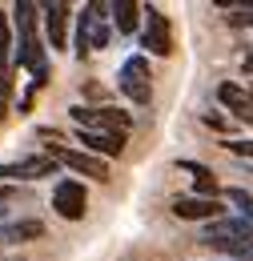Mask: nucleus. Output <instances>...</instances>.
Returning <instances> with one entry per match:
<instances>
[{"label":"nucleus","instance_id":"nucleus-15","mask_svg":"<svg viewBox=\"0 0 253 261\" xmlns=\"http://www.w3.org/2000/svg\"><path fill=\"white\" fill-rule=\"evenodd\" d=\"M8 48H12V24H8V12L0 8V57H8Z\"/></svg>","mask_w":253,"mask_h":261},{"label":"nucleus","instance_id":"nucleus-8","mask_svg":"<svg viewBox=\"0 0 253 261\" xmlns=\"http://www.w3.org/2000/svg\"><path fill=\"white\" fill-rule=\"evenodd\" d=\"M221 209H225V205L209 201V197H197V193H185V197L173 201V213H177L181 221H217Z\"/></svg>","mask_w":253,"mask_h":261},{"label":"nucleus","instance_id":"nucleus-11","mask_svg":"<svg viewBox=\"0 0 253 261\" xmlns=\"http://www.w3.org/2000/svg\"><path fill=\"white\" fill-rule=\"evenodd\" d=\"M44 12V29H48V44H53V53H61L64 48V36H68V16H72V8L57 0V4H44L40 8Z\"/></svg>","mask_w":253,"mask_h":261},{"label":"nucleus","instance_id":"nucleus-4","mask_svg":"<svg viewBox=\"0 0 253 261\" xmlns=\"http://www.w3.org/2000/svg\"><path fill=\"white\" fill-rule=\"evenodd\" d=\"M117 85L133 105H149L153 100V85H149V61L145 57H129L121 72H117Z\"/></svg>","mask_w":253,"mask_h":261},{"label":"nucleus","instance_id":"nucleus-14","mask_svg":"<svg viewBox=\"0 0 253 261\" xmlns=\"http://www.w3.org/2000/svg\"><path fill=\"white\" fill-rule=\"evenodd\" d=\"M85 53H89V8L81 12V29H77V57L85 61Z\"/></svg>","mask_w":253,"mask_h":261},{"label":"nucleus","instance_id":"nucleus-10","mask_svg":"<svg viewBox=\"0 0 253 261\" xmlns=\"http://www.w3.org/2000/svg\"><path fill=\"white\" fill-rule=\"evenodd\" d=\"M217 100H221V105L233 113V117H237V121H249V125H253V93H245L241 85L221 81V85H217Z\"/></svg>","mask_w":253,"mask_h":261},{"label":"nucleus","instance_id":"nucleus-18","mask_svg":"<svg viewBox=\"0 0 253 261\" xmlns=\"http://www.w3.org/2000/svg\"><path fill=\"white\" fill-rule=\"evenodd\" d=\"M245 68H249V72H253V57H249V61H245Z\"/></svg>","mask_w":253,"mask_h":261},{"label":"nucleus","instance_id":"nucleus-9","mask_svg":"<svg viewBox=\"0 0 253 261\" xmlns=\"http://www.w3.org/2000/svg\"><path fill=\"white\" fill-rule=\"evenodd\" d=\"M77 141L85 145V153H100V157H121L125 153V133H93V129H77Z\"/></svg>","mask_w":253,"mask_h":261},{"label":"nucleus","instance_id":"nucleus-16","mask_svg":"<svg viewBox=\"0 0 253 261\" xmlns=\"http://www.w3.org/2000/svg\"><path fill=\"white\" fill-rule=\"evenodd\" d=\"M225 149H229V153H237V157H249V161H253V141H225Z\"/></svg>","mask_w":253,"mask_h":261},{"label":"nucleus","instance_id":"nucleus-6","mask_svg":"<svg viewBox=\"0 0 253 261\" xmlns=\"http://www.w3.org/2000/svg\"><path fill=\"white\" fill-rule=\"evenodd\" d=\"M53 209L61 213L64 221H81L85 209H89V193H85V185L72 181V177L57 181V189H53Z\"/></svg>","mask_w":253,"mask_h":261},{"label":"nucleus","instance_id":"nucleus-17","mask_svg":"<svg viewBox=\"0 0 253 261\" xmlns=\"http://www.w3.org/2000/svg\"><path fill=\"white\" fill-rule=\"evenodd\" d=\"M229 20H233V24H253V8H249V12H233Z\"/></svg>","mask_w":253,"mask_h":261},{"label":"nucleus","instance_id":"nucleus-3","mask_svg":"<svg viewBox=\"0 0 253 261\" xmlns=\"http://www.w3.org/2000/svg\"><path fill=\"white\" fill-rule=\"evenodd\" d=\"M68 117H72L77 129H93V133H129L133 129V117H129L125 109H109V105H96V109L72 105Z\"/></svg>","mask_w":253,"mask_h":261},{"label":"nucleus","instance_id":"nucleus-7","mask_svg":"<svg viewBox=\"0 0 253 261\" xmlns=\"http://www.w3.org/2000/svg\"><path fill=\"white\" fill-rule=\"evenodd\" d=\"M48 173H57L53 157H24V161H4L0 165V181H40Z\"/></svg>","mask_w":253,"mask_h":261},{"label":"nucleus","instance_id":"nucleus-12","mask_svg":"<svg viewBox=\"0 0 253 261\" xmlns=\"http://www.w3.org/2000/svg\"><path fill=\"white\" fill-rule=\"evenodd\" d=\"M181 169H185V173H193V189H197V197H209V201H217V177H213L205 165L181 161Z\"/></svg>","mask_w":253,"mask_h":261},{"label":"nucleus","instance_id":"nucleus-1","mask_svg":"<svg viewBox=\"0 0 253 261\" xmlns=\"http://www.w3.org/2000/svg\"><path fill=\"white\" fill-rule=\"evenodd\" d=\"M16 33H20V48H16V68H29L32 72V89H40L48 76V68H44V44L36 40V4L32 0H16Z\"/></svg>","mask_w":253,"mask_h":261},{"label":"nucleus","instance_id":"nucleus-5","mask_svg":"<svg viewBox=\"0 0 253 261\" xmlns=\"http://www.w3.org/2000/svg\"><path fill=\"white\" fill-rule=\"evenodd\" d=\"M141 44H145V53H153V57H169V53H173V29H169V16L161 12L157 4H149V8H145Z\"/></svg>","mask_w":253,"mask_h":261},{"label":"nucleus","instance_id":"nucleus-2","mask_svg":"<svg viewBox=\"0 0 253 261\" xmlns=\"http://www.w3.org/2000/svg\"><path fill=\"white\" fill-rule=\"evenodd\" d=\"M40 137H48V157L64 169H72V173H85V177H93V181H109V165L105 157H93V153H85V149H64L61 137L53 129H40Z\"/></svg>","mask_w":253,"mask_h":261},{"label":"nucleus","instance_id":"nucleus-13","mask_svg":"<svg viewBox=\"0 0 253 261\" xmlns=\"http://www.w3.org/2000/svg\"><path fill=\"white\" fill-rule=\"evenodd\" d=\"M141 4L137 0H117L113 4V24H117V33H137V20H141Z\"/></svg>","mask_w":253,"mask_h":261}]
</instances>
